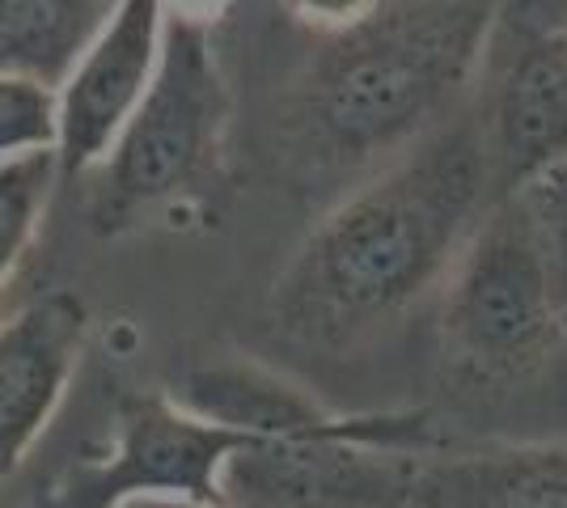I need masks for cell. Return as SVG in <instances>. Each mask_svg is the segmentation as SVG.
Segmentation results:
<instances>
[{
  "label": "cell",
  "instance_id": "6da1fadb",
  "mask_svg": "<svg viewBox=\"0 0 567 508\" xmlns=\"http://www.w3.org/2000/svg\"><path fill=\"white\" fill-rule=\"evenodd\" d=\"M492 208L478 132L457 111L339 199L271 284V322L292 343L343 352L411 310Z\"/></svg>",
  "mask_w": 567,
  "mask_h": 508
},
{
  "label": "cell",
  "instance_id": "7a4b0ae2",
  "mask_svg": "<svg viewBox=\"0 0 567 508\" xmlns=\"http://www.w3.org/2000/svg\"><path fill=\"white\" fill-rule=\"evenodd\" d=\"M496 25L483 0H385L318 22L292 81V123L334 169L394 162L462 111Z\"/></svg>",
  "mask_w": 567,
  "mask_h": 508
},
{
  "label": "cell",
  "instance_id": "3957f363",
  "mask_svg": "<svg viewBox=\"0 0 567 508\" xmlns=\"http://www.w3.org/2000/svg\"><path fill=\"white\" fill-rule=\"evenodd\" d=\"M229 85L213 48V22L162 4L157 69L136 115L102 162L94 229L115 238L141 217L204 191L220 174L229 136Z\"/></svg>",
  "mask_w": 567,
  "mask_h": 508
},
{
  "label": "cell",
  "instance_id": "277c9868",
  "mask_svg": "<svg viewBox=\"0 0 567 508\" xmlns=\"http://www.w3.org/2000/svg\"><path fill=\"white\" fill-rule=\"evenodd\" d=\"M445 280V352L474 377H520L567 335L550 238L529 195L483 212Z\"/></svg>",
  "mask_w": 567,
  "mask_h": 508
},
{
  "label": "cell",
  "instance_id": "5b68a950",
  "mask_svg": "<svg viewBox=\"0 0 567 508\" xmlns=\"http://www.w3.org/2000/svg\"><path fill=\"white\" fill-rule=\"evenodd\" d=\"M474 94L471 120L492 204L567 169L564 18H529V4L496 9Z\"/></svg>",
  "mask_w": 567,
  "mask_h": 508
},
{
  "label": "cell",
  "instance_id": "8992f818",
  "mask_svg": "<svg viewBox=\"0 0 567 508\" xmlns=\"http://www.w3.org/2000/svg\"><path fill=\"white\" fill-rule=\"evenodd\" d=\"M255 445H262L259 436L183 412L166 390L127 394L118 403L115 449L102 462L76 466L72 479L30 508H115L132 496H183L199 505H225V466Z\"/></svg>",
  "mask_w": 567,
  "mask_h": 508
},
{
  "label": "cell",
  "instance_id": "52a82bcc",
  "mask_svg": "<svg viewBox=\"0 0 567 508\" xmlns=\"http://www.w3.org/2000/svg\"><path fill=\"white\" fill-rule=\"evenodd\" d=\"M157 48H162L157 0H127L111 9L106 25L76 60L69 81L55 90V178L60 183H72L111 157V148L153 81Z\"/></svg>",
  "mask_w": 567,
  "mask_h": 508
},
{
  "label": "cell",
  "instance_id": "ba28073f",
  "mask_svg": "<svg viewBox=\"0 0 567 508\" xmlns=\"http://www.w3.org/2000/svg\"><path fill=\"white\" fill-rule=\"evenodd\" d=\"M90 331L85 301L69 289L25 301L0 322V484L48 433Z\"/></svg>",
  "mask_w": 567,
  "mask_h": 508
},
{
  "label": "cell",
  "instance_id": "9c48e42d",
  "mask_svg": "<svg viewBox=\"0 0 567 508\" xmlns=\"http://www.w3.org/2000/svg\"><path fill=\"white\" fill-rule=\"evenodd\" d=\"M406 508H567V440L420 454Z\"/></svg>",
  "mask_w": 567,
  "mask_h": 508
},
{
  "label": "cell",
  "instance_id": "30bf717a",
  "mask_svg": "<svg viewBox=\"0 0 567 508\" xmlns=\"http://www.w3.org/2000/svg\"><path fill=\"white\" fill-rule=\"evenodd\" d=\"M183 412L213 419L220 428L250 433L259 440H288V436H331L352 424V415H334L313 403L306 390L284 382L280 373L259 364L220 361L190 369L183 386L169 390Z\"/></svg>",
  "mask_w": 567,
  "mask_h": 508
},
{
  "label": "cell",
  "instance_id": "8fae6325",
  "mask_svg": "<svg viewBox=\"0 0 567 508\" xmlns=\"http://www.w3.org/2000/svg\"><path fill=\"white\" fill-rule=\"evenodd\" d=\"M111 9L94 0H0V76L60 90Z\"/></svg>",
  "mask_w": 567,
  "mask_h": 508
},
{
  "label": "cell",
  "instance_id": "7c38bea8",
  "mask_svg": "<svg viewBox=\"0 0 567 508\" xmlns=\"http://www.w3.org/2000/svg\"><path fill=\"white\" fill-rule=\"evenodd\" d=\"M55 183L60 178H55V157L51 153L0 166V289L13 280V271L34 242Z\"/></svg>",
  "mask_w": 567,
  "mask_h": 508
},
{
  "label": "cell",
  "instance_id": "4fadbf2b",
  "mask_svg": "<svg viewBox=\"0 0 567 508\" xmlns=\"http://www.w3.org/2000/svg\"><path fill=\"white\" fill-rule=\"evenodd\" d=\"M48 153L55 157V90L25 76H0V166Z\"/></svg>",
  "mask_w": 567,
  "mask_h": 508
},
{
  "label": "cell",
  "instance_id": "5bb4252c",
  "mask_svg": "<svg viewBox=\"0 0 567 508\" xmlns=\"http://www.w3.org/2000/svg\"><path fill=\"white\" fill-rule=\"evenodd\" d=\"M115 508H229V505H199V500H183V496H132V500H118Z\"/></svg>",
  "mask_w": 567,
  "mask_h": 508
},
{
  "label": "cell",
  "instance_id": "9a60e30c",
  "mask_svg": "<svg viewBox=\"0 0 567 508\" xmlns=\"http://www.w3.org/2000/svg\"><path fill=\"white\" fill-rule=\"evenodd\" d=\"M559 13H564V25H567V9H559Z\"/></svg>",
  "mask_w": 567,
  "mask_h": 508
},
{
  "label": "cell",
  "instance_id": "2e32d148",
  "mask_svg": "<svg viewBox=\"0 0 567 508\" xmlns=\"http://www.w3.org/2000/svg\"><path fill=\"white\" fill-rule=\"evenodd\" d=\"M564 326H567V310H564Z\"/></svg>",
  "mask_w": 567,
  "mask_h": 508
}]
</instances>
